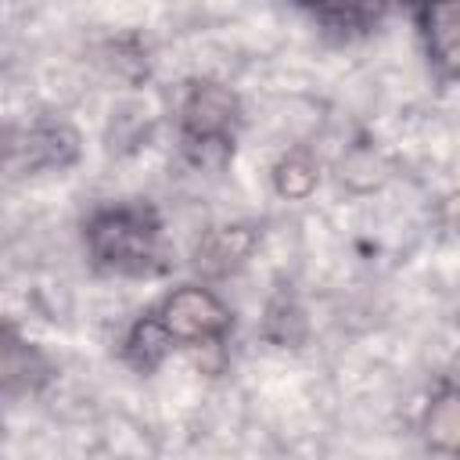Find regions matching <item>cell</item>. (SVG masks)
Listing matches in <instances>:
<instances>
[{
  "label": "cell",
  "mask_w": 460,
  "mask_h": 460,
  "mask_svg": "<svg viewBox=\"0 0 460 460\" xmlns=\"http://www.w3.org/2000/svg\"><path fill=\"white\" fill-rule=\"evenodd\" d=\"M428 438H431L435 449L453 453V442H456V395H453L449 385L442 388V395L431 399V410H428Z\"/></svg>",
  "instance_id": "52a82bcc"
},
{
  "label": "cell",
  "mask_w": 460,
  "mask_h": 460,
  "mask_svg": "<svg viewBox=\"0 0 460 460\" xmlns=\"http://www.w3.org/2000/svg\"><path fill=\"white\" fill-rule=\"evenodd\" d=\"M230 309L198 284H183L158 298L129 331L126 359L137 370H151L169 349H198L216 345L230 334Z\"/></svg>",
  "instance_id": "6da1fadb"
},
{
  "label": "cell",
  "mask_w": 460,
  "mask_h": 460,
  "mask_svg": "<svg viewBox=\"0 0 460 460\" xmlns=\"http://www.w3.org/2000/svg\"><path fill=\"white\" fill-rule=\"evenodd\" d=\"M86 252L93 266L122 277H140L158 266L162 223L151 205H104L86 219Z\"/></svg>",
  "instance_id": "7a4b0ae2"
},
{
  "label": "cell",
  "mask_w": 460,
  "mask_h": 460,
  "mask_svg": "<svg viewBox=\"0 0 460 460\" xmlns=\"http://www.w3.org/2000/svg\"><path fill=\"white\" fill-rule=\"evenodd\" d=\"M273 183L284 198H305L316 187V162L305 151H291L288 158H280V165L273 172Z\"/></svg>",
  "instance_id": "8992f818"
},
{
  "label": "cell",
  "mask_w": 460,
  "mask_h": 460,
  "mask_svg": "<svg viewBox=\"0 0 460 460\" xmlns=\"http://www.w3.org/2000/svg\"><path fill=\"white\" fill-rule=\"evenodd\" d=\"M248 248H252V234L244 226H226V230H216L205 241V248L198 252L201 255L198 262L201 266H212V270H226L234 262H241L248 255Z\"/></svg>",
  "instance_id": "5b68a950"
},
{
  "label": "cell",
  "mask_w": 460,
  "mask_h": 460,
  "mask_svg": "<svg viewBox=\"0 0 460 460\" xmlns=\"http://www.w3.org/2000/svg\"><path fill=\"white\" fill-rule=\"evenodd\" d=\"M320 22H327V29L341 32V36H352V32H367L374 22H377V11L370 7H320L313 11Z\"/></svg>",
  "instance_id": "ba28073f"
},
{
  "label": "cell",
  "mask_w": 460,
  "mask_h": 460,
  "mask_svg": "<svg viewBox=\"0 0 460 460\" xmlns=\"http://www.w3.org/2000/svg\"><path fill=\"white\" fill-rule=\"evenodd\" d=\"M237 126V97L219 83H194L180 104V133L190 151L226 147Z\"/></svg>",
  "instance_id": "3957f363"
},
{
  "label": "cell",
  "mask_w": 460,
  "mask_h": 460,
  "mask_svg": "<svg viewBox=\"0 0 460 460\" xmlns=\"http://www.w3.org/2000/svg\"><path fill=\"white\" fill-rule=\"evenodd\" d=\"M420 36L431 58V68L449 83L456 75V47H460V7H424L420 14Z\"/></svg>",
  "instance_id": "277c9868"
}]
</instances>
